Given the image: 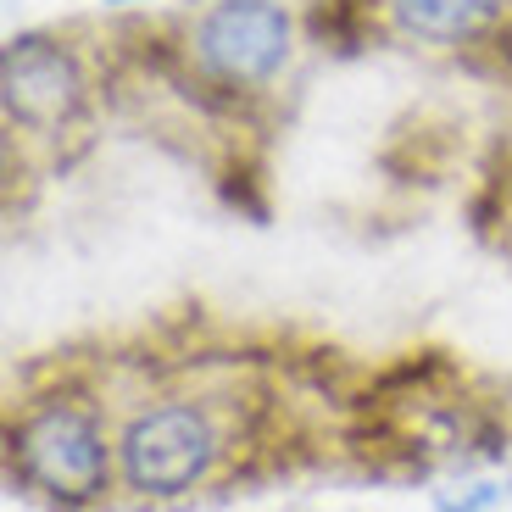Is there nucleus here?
Here are the masks:
<instances>
[{
  "instance_id": "obj_3",
  "label": "nucleus",
  "mask_w": 512,
  "mask_h": 512,
  "mask_svg": "<svg viewBox=\"0 0 512 512\" xmlns=\"http://www.w3.org/2000/svg\"><path fill=\"white\" fill-rule=\"evenodd\" d=\"M212 462H218V429L190 401L140 412L117 440V468H123L128 490L145 501H173L195 490L212 474Z\"/></svg>"
},
{
  "instance_id": "obj_2",
  "label": "nucleus",
  "mask_w": 512,
  "mask_h": 512,
  "mask_svg": "<svg viewBox=\"0 0 512 512\" xmlns=\"http://www.w3.org/2000/svg\"><path fill=\"white\" fill-rule=\"evenodd\" d=\"M12 468L56 507H90L112 479V446L78 401H45L12 429Z\"/></svg>"
},
{
  "instance_id": "obj_1",
  "label": "nucleus",
  "mask_w": 512,
  "mask_h": 512,
  "mask_svg": "<svg viewBox=\"0 0 512 512\" xmlns=\"http://www.w3.org/2000/svg\"><path fill=\"white\" fill-rule=\"evenodd\" d=\"M295 12L284 0H212L184 34L190 67L234 95L268 90L295 56Z\"/></svg>"
},
{
  "instance_id": "obj_6",
  "label": "nucleus",
  "mask_w": 512,
  "mask_h": 512,
  "mask_svg": "<svg viewBox=\"0 0 512 512\" xmlns=\"http://www.w3.org/2000/svg\"><path fill=\"white\" fill-rule=\"evenodd\" d=\"M101 6H151V0H101Z\"/></svg>"
},
{
  "instance_id": "obj_4",
  "label": "nucleus",
  "mask_w": 512,
  "mask_h": 512,
  "mask_svg": "<svg viewBox=\"0 0 512 512\" xmlns=\"http://www.w3.org/2000/svg\"><path fill=\"white\" fill-rule=\"evenodd\" d=\"M90 78L73 45L56 34H12L0 51V106L23 134H62L84 117Z\"/></svg>"
},
{
  "instance_id": "obj_5",
  "label": "nucleus",
  "mask_w": 512,
  "mask_h": 512,
  "mask_svg": "<svg viewBox=\"0 0 512 512\" xmlns=\"http://www.w3.org/2000/svg\"><path fill=\"white\" fill-rule=\"evenodd\" d=\"M501 12H507V0H384V23L429 51L479 45L501 23Z\"/></svg>"
}]
</instances>
